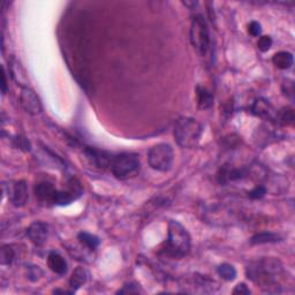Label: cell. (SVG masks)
<instances>
[{
  "label": "cell",
  "instance_id": "6da1fadb",
  "mask_svg": "<svg viewBox=\"0 0 295 295\" xmlns=\"http://www.w3.org/2000/svg\"><path fill=\"white\" fill-rule=\"evenodd\" d=\"M284 274L285 271L280 260L272 257L257 260L246 268V274L249 280L262 287L266 292H277Z\"/></svg>",
  "mask_w": 295,
  "mask_h": 295
},
{
  "label": "cell",
  "instance_id": "7a4b0ae2",
  "mask_svg": "<svg viewBox=\"0 0 295 295\" xmlns=\"http://www.w3.org/2000/svg\"><path fill=\"white\" fill-rule=\"evenodd\" d=\"M190 250V236L179 222L171 220L168 224V238L164 254L172 258H182Z\"/></svg>",
  "mask_w": 295,
  "mask_h": 295
},
{
  "label": "cell",
  "instance_id": "3957f363",
  "mask_svg": "<svg viewBox=\"0 0 295 295\" xmlns=\"http://www.w3.org/2000/svg\"><path fill=\"white\" fill-rule=\"evenodd\" d=\"M203 134V126L194 118L182 116L176 121L174 138L178 144L186 149H192L198 144Z\"/></svg>",
  "mask_w": 295,
  "mask_h": 295
},
{
  "label": "cell",
  "instance_id": "277c9868",
  "mask_svg": "<svg viewBox=\"0 0 295 295\" xmlns=\"http://www.w3.org/2000/svg\"><path fill=\"white\" fill-rule=\"evenodd\" d=\"M111 171L116 179L127 180L140 172V158L136 154L124 152L113 157L111 162Z\"/></svg>",
  "mask_w": 295,
  "mask_h": 295
},
{
  "label": "cell",
  "instance_id": "5b68a950",
  "mask_svg": "<svg viewBox=\"0 0 295 295\" xmlns=\"http://www.w3.org/2000/svg\"><path fill=\"white\" fill-rule=\"evenodd\" d=\"M190 42L198 54L206 56L210 48V35L203 15H195L192 18Z\"/></svg>",
  "mask_w": 295,
  "mask_h": 295
},
{
  "label": "cell",
  "instance_id": "8992f818",
  "mask_svg": "<svg viewBox=\"0 0 295 295\" xmlns=\"http://www.w3.org/2000/svg\"><path fill=\"white\" fill-rule=\"evenodd\" d=\"M148 162L154 170L160 172H168L172 168L174 162V154L172 146L168 143H160V144L150 148L148 152Z\"/></svg>",
  "mask_w": 295,
  "mask_h": 295
},
{
  "label": "cell",
  "instance_id": "52a82bcc",
  "mask_svg": "<svg viewBox=\"0 0 295 295\" xmlns=\"http://www.w3.org/2000/svg\"><path fill=\"white\" fill-rule=\"evenodd\" d=\"M20 105L26 112L32 116H37L42 112V103L38 96L34 90L27 86L22 89L20 94Z\"/></svg>",
  "mask_w": 295,
  "mask_h": 295
},
{
  "label": "cell",
  "instance_id": "ba28073f",
  "mask_svg": "<svg viewBox=\"0 0 295 295\" xmlns=\"http://www.w3.org/2000/svg\"><path fill=\"white\" fill-rule=\"evenodd\" d=\"M10 201L16 208H22L26 206L29 194H28V186L24 180H20L14 182L10 188Z\"/></svg>",
  "mask_w": 295,
  "mask_h": 295
},
{
  "label": "cell",
  "instance_id": "9c48e42d",
  "mask_svg": "<svg viewBox=\"0 0 295 295\" xmlns=\"http://www.w3.org/2000/svg\"><path fill=\"white\" fill-rule=\"evenodd\" d=\"M27 236L37 247L43 246L48 238V225L43 222H34L27 230Z\"/></svg>",
  "mask_w": 295,
  "mask_h": 295
},
{
  "label": "cell",
  "instance_id": "30bf717a",
  "mask_svg": "<svg viewBox=\"0 0 295 295\" xmlns=\"http://www.w3.org/2000/svg\"><path fill=\"white\" fill-rule=\"evenodd\" d=\"M252 113L260 118L266 119V120H274V108H272L271 104L268 103L264 98H258L254 102L252 106Z\"/></svg>",
  "mask_w": 295,
  "mask_h": 295
},
{
  "label": "cell",
  "instance_id": "8fae6325",
  "mask_svg": "<svg viewBox=\"0 0 295 295\" xmlns=\"http://www.w3.org/2000/svg\"><path fill=\"white\" fill-rule=\"evenodd\" d=\"M48 266L54 271V274L59 276L66 274L68 270V264L64 257L56 252H51L48 257Z\"/></svg>",
  "mask_w": 295,
  "mask_h": 295
},
{
  "label": "cell",
  "instance_id": "7c38bea8",
  "mask_svg": "<svg viewBox=\"0 0 295 295\" xmlns=\"http://www.w3.org/2000/svg\"><path fill=\"white\" fill-rule=\"evenodd\" d=\"M36 198H38L40 201H51L54 202V196L56 194V189L51 182L43 181L36 184L35 187Z\"/></svg>",
  "mask_w": 295,
  "mask_h": 295
},
{
  "label": "cell",
  "instance_id": "4fadbf2b",
  "mask_svg": "<svg viewBox=\"0 0 295 295\" xmlns=\"http://www.w3.org/2000/svg\"><path fill=\"white\" fill-rule=\"evenodd\" d=\"M86 152L89 160H92L97 168H104V166L111 165L112 158L110 160L108 154L103 152V151H98L94 149H86Z\"/></svg>",
  "mask_w": 295,
  "mask_h": 295
},
{
  "label": "cell",
  "instance_id": "5bb4252c",
  "mask_svg": "<svg viewBox=\"0 0 295 295\" xmlns=\"http://www.w3.org/2000/svg\"><path fill=\"white\" fill-rule=\"evenodd\" d=\"M88 280V272L86 271V268H83L82 266H78L75 268L73 274L70 279V285L72 287V290H76L78 288L84 285V284Z\"/></svg>",
  "mask_w": 295,
  "mask_h": 295
},
{
  "label": "cell",
  "instance_id": "9a60e30c",
  "mask_svg": "<svg viewBox=\"0 0 295 295\" xmlns=\"http://www.w3.org/2000/svg\"><path fill=\"white\" fill-rule=\"evenodd\" d=\"M293 54H290L287 51H280L278 54H276L272 58V62L274 65L279 68V70H288L293 65Z\"/></svg>",
  "mask_w": 295,
  "mask_h": 295
},
{
  "label": "cell",
  "instance_id": "2e32d148",
  "mask_svg": "<svg viewBox=\"0 0 295 295\" xmlns=\"http://www.w3.org/2000/svg\"><path fill=\"white\" fill-rule=\"evenodd\" d=\"M196 92H198V103L200 108L206 110L212 106L214 96L211 94L209 90L204 88V86H198V89H196Z\"/></svg>",
  "mask_w": 295,
  "mask_h": 295
},
{
  "label": "cell",
  "instance_id": "e0dca14e",
  "mask_svg": "<svg viewBox=\"0 0 295 295\" xmlns=\"http://www.w3.org/2000/svg\"><path fill=\"white\" fill-rule=\"evenodd\" d=\"M282 238L278 236V234L274 233H258L250 239V244H270V242H278L280 241Z\"/></svg>",
  "mask_w": 295,
  "mask_h": 295
},
{
  "label": "cell",
  "instance_id": "ac0fdd59",
  "mask_svg": "<svg viewBox=\"0 0 295 295\" xmlns=\"http://www.w3.org/2000/svg\"><path fill=\"white\" fill-rule=\"evenodd\" d=\"M78 240L82 244H84L86 248H89L90 250H94L98 246H100V239L96 236H94V234H90V233H86V232H81L80 234L78 236Z\"/></svg>",
  "mask_w": 295,
  "mask_h": 295
},
{
  "label": "cell",
  "instance_id": "d6986e66",
  "mask_svg": "<svg viewBox=\"0 0 295 295\" xmlns=\"http://www.w3.org/2000/svg\"><path fill=\"white\" fill-rule=\"evenodd\" d=\"M217 272L222 277V279H224L226 282H232L236 278V268L230 266L228 263H224L222 264V266H219L217 268Z\"/></svg>",
  "mask_w": 295,
  "mask_h": 295
},
{
  "label": "cell",
  "instance_id": "ffe728a7",
  "mask_svg": "<svg viewBox=\"0 0 295 295\" xmlns=\"http://www.w3.org/2000/svg\"><path fill=\"white\" fill-rule=\"evenodd\" d=\"M274 119L277 120L278 124H284V126L293 124V121H294L293 110L290 108H282L278 113H276Z\"/></svg>",
  "mask_w": 295,
  "mask_h": 295
},
{
  "label": "cell",
  "instance_id": "44dd1931",
  "mask_svg": "<svg viewBox=\"0 0 295 295\" xmlns=\"http://www.w3.org/2000/svg\"><path fill=\"white\" fill-rule=\"evenodd\" d=\"M15 260V252L13 249V246L6 244L2 246V252H0V262H2V266H10V264L13 263Z\"/></svg>",
  "mask_w": 295,
  "mask_h": 295
},
{
  "label": "cell",
  "instance_id": "7402d4cb",
  "mask_svg": "<svg viewBox=\"0 0 295 295\" xmlns=\"http://www.w3.org/2000/svg\"><path fill=\"white\" fill-rule=\"evenodd\" d=\"M266 194V188L264 186H256L248 192V196L252 200H260Z\"/></svg>",
  "mask_w": 295,
  "mask_h": 295
},
{
  "label": "cell",
  "instance_id": "603a6c76",
  "mask_svg": "<svg viewBox=\"0 0 295 295\" xmlns=\"http://www.w3.org/2000/svg\"><path fill=\"white\" fill-rule=\"evenodd\" d=\"M257 46L262 52H266L272 46V38L270 36H262L260 37L258 42H257Z\"/></svg>",
  "mask_w": 295,
  "mask_h": 295
},
{
  "label": "cell",
  "instance_id": "cb8c5ba5",
  "mask_svg": "<svg viewBox=\"0 0 295 295\" xmlns=\"http://www.w3.org/2000/svg\"><path fill=\"white\" fill-rule=\"evenodd\" d=\"M141 292V290H140V287L136 285L134 282H130V284H126L120 290H118V294H128V293H140Z\"/></svg>",
  "mask_w": 295,
  "mask_h": 295
},
{
  "label": "cell",
  "instance_id": "d4e9b609",
  "mask_svg": "<svg viewBox=\"0 0 295 295\" xmlns=\"http://www.w3.org/2000/svg\"><path fill=\"white\" fill-rule=\"evenodd\" d=\"M248 32L252 36H258L262 32V28H260V24L257 21H252L250 24L248 26Z\"/></svg>",
  "mask_w": 295,
  "mask_h": 295
},
{
  "label": "cell",
  "instance_id": "484cf974",
  "mask_svg": "<svg viewBox=\"0 0 295 295\" xmlns=\"http://www.w3.org/2000/svg\"><path fill=\"white\" fill-rule=\"evenodd\" d=\"M15 143H16V146L20 148L24 151H30V143L27 138H21V136H18V138H15Z\"/></svg>",
  "mask_w": 295,
  "mask_h": 295
},
{
  "label": "cell",
  "instance_id": "4316f807",
  "mask_svg": "<svg viewBox=\"0 0 295 295\" xmlns=\"http://www.w3.org/2000/svg\"><path fill=\"white\" fill-rule=\"evenodd\" d=\"M233 294H250V290L244 284H239V285L236 286V288L233 290Z\"/></svg>",
  "mask_w": 295,
  "mask_h": 295
},
{
  "label": "cell",
  "instance_id": "83f0119b",
  "mask_svg": "<svg viewBox=\"0 0 295 295\" xmlns=\"http://www.w3.org/2000/svg\"><path fill=\"white\" fill-rule=\"evenodd\" d=\"M2 94H5L7 92V81H6V75H5V72L2 70Z\"/></svg>",
  "mask_w": 295,
  "mask_h": 295
}]
</instances>
